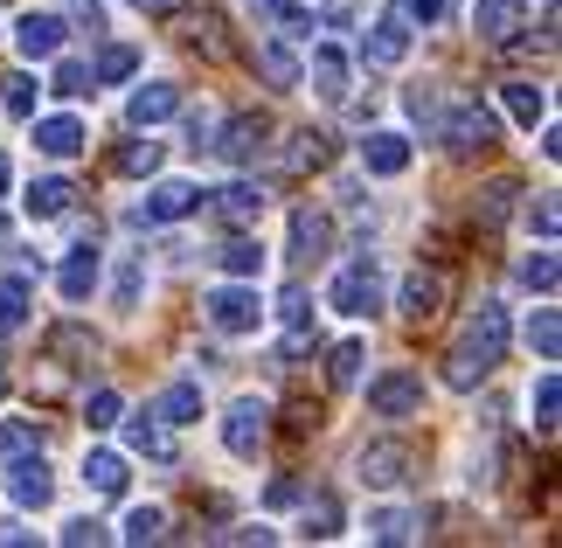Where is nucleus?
Instances as JSON below:
<instances>
[{"label": "nucleus", "mask_w": 562, "mask_h": 548, "mask_svg": "<svg viewBox=\"0 0 562 548\" xmlns=\"http://www.w3.org/2000/svg\"><path fill=\"white\" fill-rule=\"evenodd\" d=\"M521 0H472V35L480 42H514V29H521Z\"/></svg>", "instance_id": "23"}, {"label": "nucleus", "mask_w": 562, "mask_h": 548, "mask_svg": "<svg viewBox=\"0 0 562 548\" xmlns=\"http://www.w3.org/2000/svg\"><path fill=\"white\" fill-rule=\"evenodd\" d=\"M215 265H223V278H265V265H271V250L257 244V236H229L223 250H215Z\"/></svg>", "instance_id": "25"}, {"label": "nucleus", "mask_w": 562, "mask_h": 548, "mask_svg": "<svg viewBox=\"0 0 562 548\" xmlns=\"http://www.w3.org/2000/svg\"><path fill=\"white\" fill-rule=\"evenodd\" d=\"M0 541H14V548H21V541H35V528H29V514H8V521H0Z\"/></svg>", "instance_id": "50"}, {"label": "nucleus", "mask_w": 562, "mask_h": 548, "mask_svg": "<svg viewBox=\"0 0 562 548\" xmlns=\"http://www.w3.org/2000/svg\"><path fill=\"white\" fill-rule=\"evenodd\" d=\"M98 278H104V257H98V236H91V244H77L70 257H63V271H56L63 305H83V299L98 292Z\"/></svg>", "instance_id": "14"}, {"label": "nucleus", "mask_w": 562, "mask_h": 548, "mask_svg": "<svg viewBox=\"0 0 562 548\" xmlns=\"http://www.w3.org/2000/svg\"><path fill=\"white\" fill-rule=\"evenodd\" d=\"M501 104H507V119L521 125V133H535V125L549 119V91H542V83H528V77H507L501 83Z\"/></svg>", "instance_id": "20"}, {"label": "nucleus", "mask_w": 562, "mask_h": 548, "mask_svg": "<svg viewBox=\"0 0 562 548\" xmlns=\"http://www.w3.org/2000/svg\"><path fill=\"white\" fill-rule=\"evenodd\" d=\"M244 8H250V14H285L292 0H244Z\"/></svg>", "instance_id": "52"}, {"label": "nucleus", "mask_w": 562, "mask_h": 548, "mask_svg": "<svg viewBox=\"0 0 562 548\" xmlns=\"http://www.w3.org/2000/svg\"><path fill=\"white\" fill-rule=\"evenodd\" d=\"M202 313H209V326L223 340H250L257 326H265V299H257L250 278H229V284H215V292L202 299Z\"/></svg>", "instance_id": "1"}, {"label": "nucleus", "mask_w": 562, "mask_h": 548, "mask_svg": "<svg viewBox=\"0 0 562 548\" xmlns=\"http://www.w3.org/2000/svg\"><path fill=\"white\" fill-rule=\"evenodd\" d=\"M355 160H361V174H369V181H403L409 160H417V139H409L403 125H375V133H361Z\"/></svg>", "instance_id": "4"}, {"label": "nucleus", "mask_w": 562, "mask_h": 548, "mask_svg": "<svg viewBox=\"0 0 562 548\" xmlns=\"http://www.w3.org/2000/svg\"><path fill=\"white\" fill-rule=\"evenodd\" d=\"M139 8H167V0H139Z\"/></svg>", "instance_id": "55"}, {"label": "nucleus", "mask_w": 562, "mask_h": 548, "mask_svg": "<svg viewBox=\"0 0 562 548\" xmlns=\"http://www.w3.org/2000/svg\"><path fill=\"white\" fill-rule=\"evenodd\" d=\"M215 125H223V119H215L209 104H202V112H188V133H194V146H209V139H215Z\"/></svg>", "instance_id": "49"}, {"label": "nucleus", "mask_w": 562, "mask_h": 548, "mask_svg": "<svg viewBox=\"0 0 562 548\" xmlns=\"http://www.w3.org/2000/svg\"><path fill=\"white\" fill-rule=\"evenodd\" d=\"M555 347H562V320H555V305L542 299V305H535V320H528V355L535 361H555Z\"/></svg>", "instance_id": "33"}, {"label": "nucleus", "mask_w": 562, "mask_h": 548, "mask_svg": "<svg viewBox=\"0 0 562 548\" xmlns=\"http://www.w3.org/2000/svg\"><path fill=\"white\" fill-rule=\"evenodd\" d=\"M451 8H459V0H409L403 21H409V29H438V21H445Z\"/></svg>", "instance_id": "44"}, {"label": "nucleus", "mask_w": 562, "mask_h": 548, "mask_svg": "<svg viewBox=\"0 0 562 548\" xmlns=\"http://www.w3.org/2000/svg\"><path fill=\"white\" fill-rule=\"evenodd\" d=\"M125 445H133L139 458H160V466H167V458H175V430H167L160 416L146 410V416H133V430H125Z\"/></svg>", "instance_id": "28"}, {"label": "nucleus", "mask_w": 562, "mask_h": 548, "mask_svg": "<svg viewBox=\"0 0 562 548\" xmlns=\"http://www.w3.org/2000/svg\"><path fill=\"white\" fill-rule=\"evenodd\" d=\"M348 77H355V63H348V49H340V42H313V63H299V83H313L327 104L348 98Z\"/></svg>", "instance_id": "11"}, {"label": "nucleus", "mask_w": 562, "mask_h": 548, "mask_svg": "<svg viewBox=\"0 0 562 548\" xmlns=\"http://www.w3.org/2000/svg\"><path fill=\"white\" fill-rule=\"evenodd\" d=\"M438 139L459 153V160H472V153H486L493 139H501V119H493V104L465 98L459 112H445V119H438Z\"/></svg>", "instance_id": "6"}, {"label": "nucleus", "mask_w": 562, "mask_h": 548, "mask_svg": "<svg viewBox=\"0 0 562 548\" xmlns=\"http://www.w3.org/2000/svg\"><path fill=\"white\" fill-rule=\"evenodd\" d=\"M265 437H271V403L265 396H236L223 410V451L229 458H257V451H265Z\"/></svg>", "instance_id": "7"}, {"label": "nucleus", "mask_w": 562, "mask_h": 548, "mask_svg": "<svg viewBox=\"0 0 562 548\" xmlns=\"http://www.w3.org/2000/svg\"><path fill=\"white\" fill-rule=\"evenodd\" d=\"M265 500H271V507H292L299 487H292V479H271V493H265Z\"/></svg>", "instance_id": "51"}, {"label": "nucleus", "mask_w": 562, "mask_h": 548, "mask_svg": "<svg viewBox=\"0 0 562 548\" xmlns=\"http://www.w3.org/2000/svg\"><path fill=\"white\" fill-rule=\"evenodd\" d=\"M77 472H83V487H91L98 500H119L125 487H133V466H125V451H112V445H91Z\"/></svg>", "instance_id": "15"}, {"label": "nucleus", "mask_w": 562, "mask_h": 548, "mask_svg": "<svg viewBox=\"0 0 562 548\" xmlns=\"http://www.w3.org/2000/svg\"><path fill=\"white\" fill-rule=\"evenodd\" d=\"M209 146L223 153V160H236V167H244V160H257V153L271 146V125L244 112V119H229V133H223V139H209Z\"/></svg>", "instance_id": "22"}, {"label": "nucleus", "mask_w": 562, "mask_h": 548, "mask_svg": "<svg viewBox=\"0 0 562 548\" xmlns=\"http://www.w3.org/2000/svg\"><path fill=\"white\" fill-rule=\"evenodd\" d=\"M14 49L29 63H49L63 49V14H21L14 21Z\"/></svg>", "instance_id": "18"}, {"label": "nucleus", "mask_w": 562, "mask_h": 548, "mask_svg": "<svg viewBox=\"0 0 562 548\" xmlns=\"http://www.w3.org/2000/svg\"><path fill=\"white\" fill-rule=\"evenodd\" d=\"M0 104H8V119H21V125H29V119H35V104H42V83H35V77H14Z\"/></svg>", "instance_id": "42"}, {"label": "nucleus", "mask_w": 562, "mask_h": 548, "mask_svg": "<svg viewBox=\"0 0 562 548\" xmlns=\"http://www.w3.org/2000/svg\"><path fill=\"white\" fill-rule=\"evenodd\" d=\"M42 437H35V424H0V466L8 458H21V451H35Z\"/></svg>", "instance_id": "43"}, {"label": "nucleus", "mask_w": 562, "mask_h": 548, "mask_svg": "<svg viewBox=\"0 0 562 548\" xmlns=\"http://www.w3.org/2000/svg\"><path fill=\"white\" fill-rule=\"evenodd\" d=\"M194 209H202V188H194V181H154V188H146V202L133 209V223L139 230H160V223L194 215Z\"/></svg>", "instance_id": "10"}, {"label": "nucleus", "mask_w": 562, "mask_h": 548, "mask_svg": "<svg viewBox=\"0 0 562 548\" xmlns=\"http://www.w3.org/2000/svg\"><path fill=\"white\" fill-rule=\"evenodd\" d=\"M8 507L14 514H49L56 507V466L42 458V445L8 458Z\"/></svg>", "instance_id": "2"}, {"label": "nucleus", "mask_w": 562, "mask_h": 548, "mask_svg": "<svg viewBox=\"0 0 562 548\" xmlns=\"http://www.w3.org/2000/svg\"><path fill=\"white\" fill-rule=\"evenodd\" d=\"M369 416H382V424L424 416V376L417 368H382V376H369Z\"/></svg>", "instance_id": "3"}, {"label": "nucleus", "mask_w": 562, "mask_h": 548, "mask_svg": "<svg viewBox=\"0 0 562 548\" xmlns=\"http://www.w3.org/2000/svg\"><path fill=\"white\" fill-rule=\"evenodd\" d=\"M14 188V174H8V160H0V194H8Z\"/></svg>", "instance_id": "53"}, {"label": "nucleus", "mask_w": 562, "mask_h": 548, "mask_svg": "<svg viewBox=\"0 0 562 548\" xmlns=\"http://www.w3.org/2000/svg\"><path fill=\"white\" fill-rule=\"evenodd\" d=\"M459 355H472L493 376V361L507 355V305L501 299H480V313L465 320V347H459Z\"/></svg>", "instance_id": "8"}, {"label": "nucleus", "mask_w": 562, "mask_h": 548, "mask_svg": "<svg viewBox=\"0 0 562 548\" xmlns=\"http://www.w3.org/2000/svg\"><path fill=\"white\" fill-rule=\"evenodd\" d=\"M361 361H369V347H361V340H340L334 355H327V382L334 389H355L361 382Z\"/></svg>", "instance_id": "38"}, {"label": "nucleus", "mask_w": 562, "mask_h": 548, "mask_svg": "<svg viewBox=\"0 0 562 548\" xmlns=\"http://www.w3.org/2000/svg\"><path fill=\"white\" fill-rule=\"evenodd\" d=\"M160 167H167V146H160V139H133V146L119 153V174H133V181H139V174L154 181Z\"/></svg>", "instance_id": "37"}, {"label": "nucleus", "mask_w": 562, "mask_h": 548, "mask_svg": "<svg viewBox=\"0 0 562 548\" xmlns=\"http://www.w3.org/2000/svg\"><path fill=\"white\" fill-rule=\"evenodd\" d=\"M528 230L542 236V244L555 236V202H549V194H535V202H528Z\"/></svg>", "instance_id": "47"}, {"label": "nucleus", "mask_w": 562, "mask_h": 548, "mask_svg": "<svg viewBox=\"0 0 562 548\" xmlns=\"http://www.w3.org/2000/svg\"><path fill=\"white\" fill-rule=\"evenodd\" d=\"M327 305H334L340 320H375V313H382V271H375V257H361V265L334 271Z\"/></svg>", "instance_id": "5"}, {"label": "nucleus", "mask_w": 562, "mask_h": 548, "mask_svg": "<svg viewBox=\"0 0 562 548\" xmlns=\"http://www.w3.org/2000/svg\"><path fill=\"white\" fill-rule=\"evenodd\" d=\"M396 313L403 320H438L445 313V271H424V265L409 271L403 292H396Z\"/></svg>", "instance_id": "16"}, {"label": "nucleus", "mask_w": 562, "mask_h": 548, "mask_svg": "<svg viewBox=\"0 0 562 548\" xmlns=\"http://www.w3.org/2000/svg\"><path fill=\"white\" fill-rule=\"evenodd\" d=\"M160 535H167V507H154V500L133 507V514H125V528H119V541H160Z\"/></svg>", "instance_id": "40"}, {"label": "nucleus", "mask_w": 562, "mask_h": 548, "mask_svg": "<svg viewBox=\"0 0 562 548\" xmlns=\"http://www.w3.org/2000/svg\"><path fill=\"white\" fill-rule=\"evenodd\" d=\"M409 56V21L403 14H375L369 35H361V63H375V70H396Z\"/></svg>", "instance_id": "13"}, {"label": "nucleus", "mask_w": 562, "mask_h": 548, "mask_svg": "<svg viewBox=\"0 0 562 548\" xmlns=\"http://www.w3.org/2000/svg\"><path fill=\"white\" fill-rule=\"evenodd\" d=\"M70 181H63V174H42V181L21 194V209H29V223H56V215H70Z\"/></svg>", "instance_id": "24"}, {"label": "nucleus", "mask_w": 562, "mask_h": 548, "mask_svg": "<svg viewBox=\"0 0 562 548\" xmlns=\"http://www.w3.org/2000/svg\"><path fill=\"white\" fill-rule=\"evenodd\" d=\"M49 91L83 98V91H98V83H91V70H83V63H56V83H49Z\"/></svg>", "instance_id": "45"}, {"label": "nucleus", "mask_w": 562, "mask_h": 548, "mask_svg": "<svg viewBox=\"0 0 562 548\" xmlns=\"http://www.w3.org/2000/svg\"><path fill=\"white\" fill-rule=\"evenodd\" d=\"M0 396H8V355H0Z\"/></svg>", "instance_id": "54"}, {"label": "nucleus", "mask_w": 562, "mask_h": 548, "mask_svg": "<svg viewBox=\"0 0 562 548\" xmlns=\"http://www.w3.org/2000/svg\"><path fill=\"white\" fill-rule=\"evenodd\" d=\"M361 535H369V541H409V535H417V514H403V507H375L369 521H361Z\"/></svg>", "instance_id": "35"}, {"label": "nucleus", "mask_w": 562, "mask_h": 548, "mask_svg": "<svg viewBox=\"0 0 562 548\" xmlns=\"http://www.w3.org/2000/svg\"><path fill=\"white\" fill-rule=\"evenodd\" d=\"M299 535H306V541H334L340 535V500L334 493H313L306 514H299Z\"/></svg>", "instance_id": "32"}, {"label": "nucleus", "mask_w": 562, "mask_h": 548, "mask_svg": "<svg viewBox=\"0 0 562 548\" xmlns=\"http://www.w3.org/2000/svg\"><path fill=\"white\" fill-rule=\"evenodd\" d=\"M409 466H417V458H409V445H369L355 458V479L369 493H396L403 479H409Z\"/></svg>", "instance_id": "12"}, {"label": "nucleus", "mask_w": 562, "mask_h": 548, "mask_svg": "<svg viewBox=\"0 0 562 548\" xmlns=\"http://www.w3.org/2000/svg\"><path fill=\"white\" fill-rule=\"evenodd\" d=\"M257 70L271 77V91H299V56L285 42H265V49H257Z\"/></svg>", "instance_id": "34"}, {"label": "nucleus", "mask_w": 562, "mask_h": 548, "mask_svg": "<svg viewBox=\"0 0 562 548\" xmlns=\"http://www.w3.org/2000/svg\"><path fill=\"white\" fill-rule=\"evenodd\" d=\"M154 416L167 430H188V424H202V382H167L160 396H154Z\"/></svg>", "instance_id": "21"}, {"label": "nucleus", "mask_w": 562, "mask_h": 548, "mask_svg": "<svg viewBox=\"0 0 562 548\" xmlns=\"http://www.w3.org/2000/svg\"><path fill=\"white\" fill-rule=\"evenodd\" d=\"M514 194H521L514 181H486L480 194H472V215H480V230H501V223H507V215H514Z\"/></svg>", "instance_id": "31"}, {"label": "nucleus", "mask_w": 562, "mask_h": 548, "mask_svg": "<svg viewBox=\"0 0 562 548\" xmlns=\"http://www.w3.org/2000/svg\"><path fill=\"white\" fill-rule=\"evenodd\" d=\"M555 403H562V382H555V368H542V376L528 382V424H535V437L555 430Z\"/></svg>", "instance_id": "27"}, {"label": "nucleus", "mask_w": 562, "mask_h": 548, "mask_svg": "<svg viewBox=\"0 0 562 548\" xmlns=\"http://www.w3.org/2000/svg\"><path fill=\"white\" fill-rule=\"evenodd\" d=\"M181 112V91H175V83H139V91L133 98H125V119H133L139 125V133H154V125H167V119H175Z\"/></svg>", "instance_id": "17"}, {"label": "nucleus", "mask_w": 562, "mask_h": 548, "mask_svg": "<svg viewBox=\"0 0 562 548\" xmlns=\"http://www.w3.org/2000/svg\"><path fill=\"white\" fill-rule=\"evenodd\" d=\"M514 278H521L535 299H549V292H555V250H549V244H542V250H528L521 265H514Z\"/></svg>", "instance_id": "36"}, {"label": "nucleus", "mask_w": 562, "mask_h": 548, "mask_svg": "<svg viewBox=\"0 0 562 548\" xmlns=\"http://www.w3.org/2000/svg\"><path fill=\"white\" fill-rule=\"evenodd\" d=\"M327 250H334V215L299 209V215H292V257H299V265H319Z\"/></svg>", "instance_id": "19"}, {"label": "nucleus", "mask_w": 562, "mask_h": 548, "mask_svg": "<svg viewBox=\"0 0 562 548\" xmlns=\"http://www.w3.org/2000/svg\"><path fill=\"white\" fill-rule=\"evenodd\" d=\"M133 70H139V49H133V42H112V49L98 56V70H91V83H125V77H133Z\"/></svg>", "instance_id": "39"}, {"label": "nucleus", "mask_w": 562, "mask_h": 548, "mask_svg": "<svg viewBox=\"0 0 562 548\" xmlns=\"http://www.w3.org/2000/svg\"><path fill=\"white\" fill-rule=\"evenodd\" d=\"M63 541H70V548H83V541H104V521H91V514L63 521Z\"/></svg>", "instance_id": "48"}, {"label": "nucleus", "mask_w": 562, "mask_h": 548, "mask_svg": "<svg viewBox=\"0 0 562 548\" xmlns=\"http://www.w3.org/2000/svg\"><path fill=\"white\" fill-rule=\"evenodd\" d=\"M445 382H451V389H480V382H486V368L472 361V355H451V368H445Z\"/></svg>", "instance_id": "46"}, {"label": "nucleus", "mask_w": 562, "mask_h": 548, "mask_svg": "<svg viewBox=\"0 0 562 548\" xmlns=\"http://www.w3.org/2000/svg\"><path fill=\"white\" fill-rule=\"evenodd\" d=\"M139 299H146V250H125L112 271V313H139Z\"/></svg>", "instance_id": "26"}, {"label": "nucleus", "mask_w": 562, "mask_h": 548, "mask_svg": "<svg viewBox=\"0 0 562 548\" xmlns=\"http://www.w3.org/2000/svg\"><path fill=\"white\" fill-rule=\"evenodd\" d=\"M119 416H125V396H119V389H91V396H83V424H91V430H112Z\"/></svg>", "instance_id": "41"}, {"label": "nucleus", "mask_w": 562, "mask_h": 548, "mask_svg": "<svg viewBox=\"0 0 562 548\" xmlns=\"http://www.w3.org/2000/svg\"><path fill=\"white\" fill-rule=\"evenodd\" d=\"M29 139H35L42 160H77V153L91 146V125L77 112H49V119H29Z\"/></svg>", "instance_id": "9"}, {"label": "nucleus", "mask_w": 562, "mask_h": 548, "mask_svg": "<svg viewBox=\"0 0 562 548\" xmlns=\"http://www.w3.org/2000/svg\"><path fill=\"white\" fill-rule=\"evenodd\" d=\"M215 209H223L229 223H257V215L271 209V194H265V181H229V188H223V202H215Z\"/></svg>", "instance_id": "29"}, {"label": "nucleus", "mask_w": 562, "mask_h": 548, "mask_svg": "<svg viewBox=\"0 0 562 548\" xmlns=\"http://www.w3.org/2000/svg\"><path fill=\"white\" fill-rule=\"evenodd\" d=\"M29 271H14V278H0V340L8 334H21V326H29Z\"/></svg>", "instance_id": "30"}]
</instances>
